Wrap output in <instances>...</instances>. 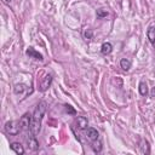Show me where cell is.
<instances>
[{"label":"cell","instance_id":"obj_1","mask_svg":"<svg viewBox=\"0 0 155 155\" xmlns=\"http://www.w3.org/2000/svg\"><path fill=\"white\" fill-rule=\"evenodd\" d=\"M46 108H47V104L46 102H39L33 111V115H31V125H30V132L33 134H38L40 132V128H41V121L44 119V115L46 113Z\"/></svg>","mask_w":155,"mask_h":155},{"label":"cell","instance_id":"obj_2","mask_svg":"<svg viewBox=\"0 0 155 155\" xmlns=\"http://www.w3.org/2000/svg\"><path fill=\"white\" fill-rule=\"evenodd\" d=\"M22 131L19 121H7L5 124V132L10 136H16Z\"/></svg>","mask_w":155,"mask_h":155},{"label":"cell","instance_id":"obj_3","mask_svg":"<svg viewBox=\"0 0 155 155\" xmlns=\"http://www.w3.org/2000/svg\"><path fill=\"white\" fill-rule=\"evenodd\" d=\"M19 125L22 127V131H30V125H31V115L30 114H24L19 119Z\"/></svg>","mask_w":155,"mask_h":155},{"label":"cell","instance_id":"obj_4","mask_svg":"<svg viewBox=\"0 0 155 155\" xmlns=\"http://www.w3.org/2000/svg\"><path fill=\"white\" fill-rule=\"evenodd\" d=\"M27 144H28V148L30 150H33V151L39 149V142L36 139V136L33 134L30 131H29V136L27 137Z\"/></svg>","mask_w":155,"mask_h":155},{"label":"cell","instance_id":"obj_5","mask_svg":"<svg viewBox=\"0 0 155 155\" xmlns=\"http://www.w3.org/2000/svg\"><path fill=\"white\" fill-rule=\"evenodd\" d=\"M51 82H52V75H51V74H46V75L42 78V80H41V82H40V85H39V90H40L41 92H45V91L51 86Z\"/></svg>","mask_w":155,"mask_h":155},{"label":"cell","instance_id":"obj_6","mask_svg":"<svg viewBox=\"0 0 155 155\" xmlns=\"http://www.w3.org/2000/svg\"><path fill=\"white\" fill-rule=\"evenodd\" d=\"M25 53H27V56H28L29 58H34V59H36V61H42V59H44L42 54L39 53L34 47H29V48H27Z\"/></svg>","mask_w":155,"mask_h":155},{"label":"cell","instance_id":"obj_7","mask_svg":"<svg viewBox=\"0 0 155 155\" xmlns=\"http://www.w3.org/2000/svg\"><path fill=\"white\" fill-rule=\"evenodd\" d=\"M86 137H87L91 142H93V140H96V139L99 138V133H98V131H97L96 128H93V127H87V128H86Z\"/></svg>","mask_w":155,"mask_h":155},{"label":"cell","instance_id":"obj_8","mask_svg":"<svg viewBox=\"0 0 155 155\" xmlns=\"http://www.w3.org/2000/svg\"><path fill=\"white\" fill-rule=\"evenodd\" d=\"M10 148H11L16 154H18V155H23V154H24V148H23V145H22L21 143H18V142H12V143L10 144Z\"/></svg>","mask_w":155,"mask_h":155},{"label":"cell","instance_id":"obj_9","mask_svg":"<svg viewBox=\"0 0 155 155\" xmlns=\"http://www.w3.org/2000/svg\"><path fill=\"white\" fill-rule=\"evenodd\" d=\"M139 149L142 154H150V145L147 139H140L139 142Z\"/></svg>","mask_w":155,"mask_h":155},{"label":"cell","instance_id":"obj_10","mask_svg":"<svg viewBox=\"0 0 155 155\" xmlns=\"http://www.w3.org/2000/svg\"><path fill=\"white\" fill-rule=\"evenodd\" d=\"M76 125H78V127H79L80 130L87 128V126H88V120H87V117H85V116H78V117H76Z\"/></svg>","mask_w":155,"mask_h":155},{"label":"cell","instance_id":"obj_11","mask_svg":"<svg viewBox=\"0 0 155 155\" xmlns=\"http://www.w3.org/2000/svg\"><path fill=\"white\" fill-rule=\"evenodd\" d=\"M111 51H113V45H111L110 42H103V44H102V46H101V52H102L103 54H109V53H111Z\"/></svg>","mask_w":155,"mask_h":155},{"label":"cell","instance_id":"obj_12","mask_svg":"<svg viewBox=\"0 0 155 155\" xmlns=\"http://www.w3.org/2000/svg\"><path fill=\"white\" fill-rule=\"evenodd\" d=\"M147 36H148L150 44L154 45V44H155V27H154V25H151V27L148 28V30H147Z\"/></svg>","mask_w":155,"mask_h":155},{"label":"cell","instance_id":"obj_13","mask_svg":"<svg viewBox=\"0 0 155 155\" xmlns=\"http://www.w3.org/2000/svg\"><path fill=\"white\" fill-rule=\"evenodd\" d=\"M131 65H132V62H131L128 58H122V59L120 61V67H121L124 70H130Z\"/></svg>","mask_w":155,"mask_h":155},{"label":"cell","instance_id":"obj_14","mask_svg":"<svg viewBox=\"0 0 155 155\" xmlns=\"http://www.w3.org/2000/svg\"><path fill=\"white\" fill-rule=\"evenodd\" d=\"M27 90V86L24 84H16L13 87V91L16 94H23V92Z\"/></svg>","mask_w":155,"mask_h":155},{"label":"cell","instance_id":"obj_15","mask_svg":"<svg viewBox=\"0 0 155 155\" xmlns=\"http://www.w3.org/2000/svg\"><path fill=\"white\" fill-rule=\"evenodd\" d=\"M139 93L142 96H147L148 94V86L145 81H140L139 82Z\"/></svg>","mask_w":155,"mask_h":155},{"label":"cell","instance_id":"obj_16","mask_svg":"<svg viewBox=\"0 0 155 155\" xmlns=\"http://www.w3.org/2000/svg\"><path fill=\"white\" fill-rule=\"evenodd\" d=\"M92 149H93L94 153H101V150H102V143H101V140H98V139L93 140L92 142Z\"/></svg>","mask_w":155,"mask_h":155},{"label":"cell","instance_id":"obj_17","mask_svg":"<svg viewBox=\"0 0 155 155\" xmlns=\"http://www.w3.org/2000/svg\"><path fill=\"white\" fill-rule=\"evenodd\" d=\"M84 38H85L86 40H91V39L93 38V31H92V29H85V30H84Z\"/></svg>","mask_w":155,"mask_h":155},{"label":"cell","instance_id":"obj_18","mask_svg":"<svg viewBox=\"0 0 155 155\" xmlns=\"http://www.w3.org/2000/svg\"><path fill=\"white\" fill-rule=\"evenodd\" d=\"M64 107H65V111H67L68 114H71V115H75V114H76L75 109H74L71 105H69V104H65Z\"/></svg>","mask_w":155,"mask_h":155},{"label":"cell","instance_id":"obj_19","mask_svg":"<svg viewBox=\"0 0 155 155\" xmlns=\"http://www.w3.org/2000/svg\"><path fill=\"white\" fill-rule=\"evenodd\" d=\"M97 16L98 17H107L108 16V11L103 10V8H99V10H97Z\"/></svg>","mask_w":155,"mask_h":155},{"label":"cell","instance_id":"obj_20","mask_svg":"<svg viewBox=\"0 0 155 155\" xmlns=\"http://www.w3.org/2000/svg\"><path fill=\"white\" fill-rule=\"evenodd\" d=\"M4 1V4H6V5H8L10 2H11V0H2Z\"/></svg>","mask_w":155,"mask_h":155},{"label":"cell","instance_id":"obj_21","mask_svg":"<svg viewBox=\"0 0 155 155\" xmlns=\"http://www.w3.org/2000/svg\"><path fill=\"white\" fill-rule=\"evenodd\" d=\"M155 96V87L153 88V91H151V97H154Z\"/></svg>","mask_w":155,"mask_h":155}]
</instances>
